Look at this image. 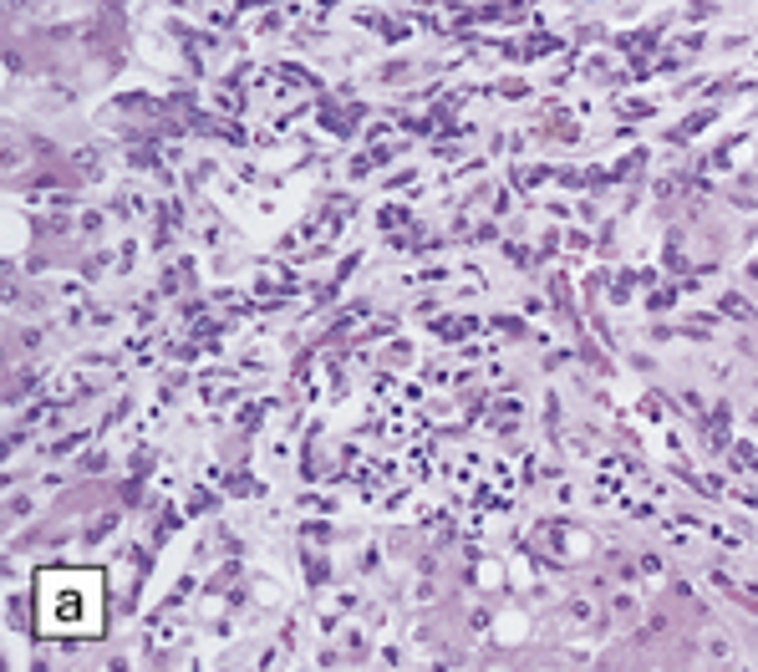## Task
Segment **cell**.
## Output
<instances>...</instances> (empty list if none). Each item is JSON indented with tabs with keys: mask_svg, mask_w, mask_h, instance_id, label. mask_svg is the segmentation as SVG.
Here are the masks:
<instances>
[{
	"mask_svg": "<svg viewBox=\"0 0 758 672\" xmlns=\"http://www.w3.org/2000/svg\"><path fill=\"white\" fill-rule=\"evenodd\" d=\"M36 622L51 637H92L102 627V576L51 571L36 581Z\"/></svg>",
	"mask_w": 758,
	"mask_h": 672,
	"instance_id": "6da1fadb",
	"label": "cell"
}]
</instances>
